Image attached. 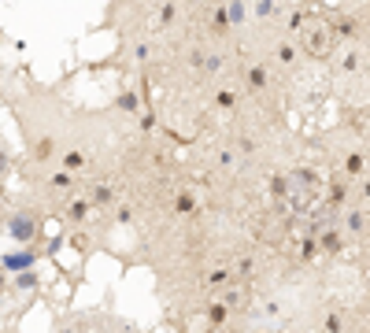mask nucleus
Segmentation results:
<instances>
[{"mask_svg":"<svg viewBox=\"0 0 370 333\" xmlns=\"http://www.w3.org/2000/svg\"><path fill=\"white\" fill-rule=\"evenodd\" d=\"M8 167H12V156H8L4 141H0V174H8Z\"/></svg>","mask_w":370,"mask_h":333,"instance_id":"0eeeda50","label":"nucleus"},{"mask_svg":"<svg viewBox=\"0 0 370 333\" xmlns=\"http://www.w3.org/2000/svg\"><path fill=\"white\" fill-rule=\"evenodd\" d=\"M37 263V252L34 249H19V252H8V255H0V271H4L8 278L12 274H23L30 271V267Z\"/></svg>","mask_w":370,"mask_h":333,"instance_id":"f03ea898","label":"nucleus"},{"mask_svg":"<svg viewBox=\"0 0 370 333\" xmlns=\"http://www.w3.org/2000/svg\"><path fill=\"white\" fill-rule=\"evenodd\" d=\"M226 19H230V26H245V19H248V8H245V0H226Z\"/></svg>","mask_w":370,"mask_h":333,"instance_id":"7ed1b4c3","label":"nucleus"},{"mask_svg":"<svg viewBox=\"0 0 370 333\" xmlns=\"http://www.w3.org/2000/svg\"><path fill=\"white\" fill-rule=\"evenodd\" d=\"M278 60L281 63H292V60H297V48H292V45H278Z\"/></svg>","mask_w":370,"mask_h":333,"instance_id":"39448f33","label":"nucleus"},{"mask_svg":"<svg viewBox=\"0 0 370 333\" xmlns=\"http://www.w3.org/2000/svg\"><path fill=\"white\" fill-rule=\"evenodd\" d=\"M8 289H12V278H8L4 271H0V293H8Z\"/></svg>","mask_w":370,"mask_h":333,"instance_id":"6e6552de","label":"nucleus"},{"mask_svg":"<svg viewBox=\"0 0 370 333\" xmlns=\"http://www.w3.org/2000/svg\"><path fill=\"white\" fill-rule=\"evenodd\" d=\"M274 4H278V0H259V4H256V15H259V19L270 15V12H274Z\"/></svg>","mask_w":370,"mask_h":333,"instance_id":"423d86ee","label":"nucleus"},{"mask_svg":"<svg viewBox=\"0 0 370 333\" xmlns=\"http://www.w3.org/2000/svg\"><path fill=\"white\" fill-rule=\"evenodd\" d=\"M37 230H41V222H37L34 211H15L12 219H8V233H12L19 244H30L37 237Z\"/></svg>","mask_w":370,"mask_h":333,"instance_id":"f257e3e1","label":"nucleus"},{"mask_svg":"<svg viewBox=\"0 0 370 333\" xmlns=\"http://www.w3.org/2000/svg\"><path fill=\"white\" fill-rule=\"evenodd\" d=\"M34 285H37V274H34V271L12 274V289H15V293H23V289H34Z\"/></svg>","mask_w":370,"mask_h":333,"instance_id":"20e7f679","label":"nucleus"}]
</instances>
